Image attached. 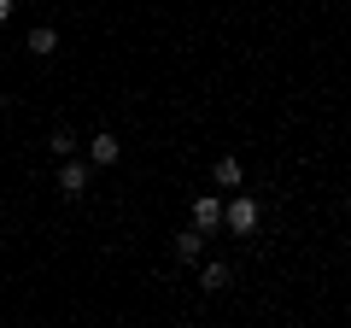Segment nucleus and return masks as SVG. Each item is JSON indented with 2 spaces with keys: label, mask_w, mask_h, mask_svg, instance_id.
Returning a JSON list of instances; mask_svg holds the SVG:
<instances>
[{
  "label": "nucleus",
  "mask_w": 351,
  "mask_h": 328,
  "mask_svg": "<svg viewBox=\"0 0 351 328\" xmlns=\"http://www.w3.org/2000/svg\"><path fill=\"white\" fill-rule=\"evenodd\" d=\"M258 200H234V205H223V223L234 229V235H252V229H258Z\"/></svg>",
  "instance_id": "nucleus-1"
},
{
  "label": "nucleus",
  "mask_w": 351,
  "mask_h": 328,
  "mask_svg": "<svg viewBox=\"0 0 351 328\" xmlns=\"http://www.w3.org/2000/svg\"><path fill=\"white\" fill-rule=\"evenodd\" d=\"M117 152H123V147H117V135H106V129L88 141V164H100V170H106V164H117Z\"/></svg>",
  "instance_id": "nucleus-3"
},
{
  "label": "nucleus",
  "mask_w": 351,
  "mask_h": 328,
  "mask_svg": "<svg viewBox=\"0 0 351 328\" xmlns=\"http://www.w3.org/2000/svg\"><path fill=\"white\" fill-rule=\"evenodd\" d=\"M59 194H64V200H82V194H88V164H76V159L59 164Z\"/></svg>",
  "instance_id": "nucleus-2"
},
{
  "label": "nucleus",
  "mask_w": 351,
  "mask_h": 328,
  "mask_svg": "<svg viewBox=\"0 0 351 328\" xmlns=\"http://www.w3.org/2000/svg\"><path fill=\"white\" fill-rule=\"evenodd\" d=\"M199 246H205V229H199V223L176 235V258H182V264H193V258H199Z\"/></svg>",
  "instance_id": "nucleus-4"
},
{
  "label": "nucleus",
  "mask_w": 351,
  "mask_h": 328,
  "mask_svg": "<svg viewBox=\"0 0 351 328\" xmlns=\"http://www.w3.org/2000/svg\"><path fill=\"white\" fill-rule=\"evenodd\" d=\"M193 223H199V229H217V223H223V205H217V200H193Z\"/></svg>",
  "instance_id": "nucleus-7"
},
{
  "label": "nucleus",
  "mask_w": 351,
  "mask_h": 328,
  "mask_svg": "<svg viewBox=\"0 0 351 328\" xmlns=\"http://www.w3.org/2000/svg\"><path fill=\"white\" fill-rule=\"evenodd\" d=\"M6 18H12V0H0V24H6Z\"/></svg>",
  "instance_id": "nucleus-10"
},
{
  "label": "nucleus",
  "mask_w": 351,
  "mask_h": 328,
  "mask_svg": "<svg viewBox=\"0 0 351 328\" xmlns=\"http://www.w3.org/2000/svg\"><path fill=\"white\" fill-rule=\"evenodd\" d=\"M47 147H53V159H71V152H76V135H71V129H53Z\"/></svg>",
  "instance_id": "nucleus-9"
},
{
  "label": "nucleus",
  "mask_w": 351,
  "mask_h": 328,
  "mask_svg": "<svg viewBox=\"0 0 351 328\" xmlns=\"http://www.w3.org/2000/svg\"><path fill=\"white\" fill-rule=\"evenodd\" d=\"M24 47L36 53V59H53V53H59V36H53V30L41 24V30H29V41H24Z\"/></svg>",
  "instance_id": "nucleus-5"
},
{
  "label": "nucleus",
  "mask_w": 351,
  "mask_h": 328,
  "mask_svg": "<svg viewBox=\"0 0 351 328\" xmlns=\"http://www.w3.org/2000/svg\"><path fill=\"white\" fill-rule=\"evenodd\" d=\"M211 182H217V188H240V159H217L211 164Z\"/></svg>",
  "instance_id": "nucleus-6"
},
{
  "label": "nucleus",
  "mask_w": 351,
  "mask_h": 328,
  "mask_svg": "<svg viewBox=\"0 0 351 328\" xmlns=\"http://www.w3.org/2000/svg\"><path fill=\"white\" fill-rule=\"evenodd\" d=\"M199 288H205V293H223V288H228V264H205Z\"/></svg>",
  "instance_id": "nucleus-8"
}]
</instances>
